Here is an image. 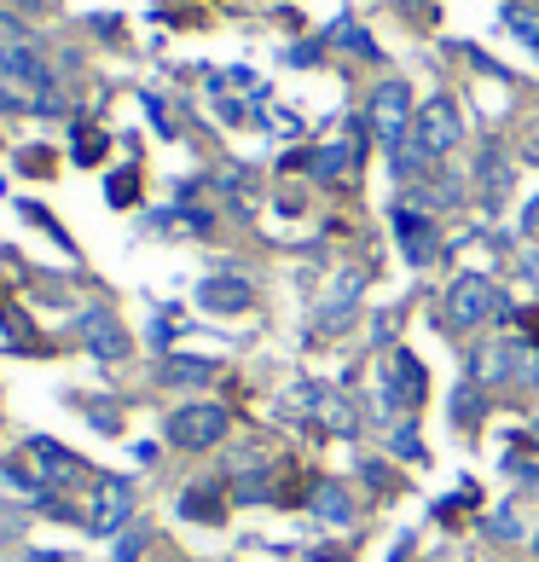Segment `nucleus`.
Masks as SVG:
<instances>
[{"label": "nucleus", "instance_id": "f257e3e1", "mask_svg": "<svg viewBox=\"0 0 539 562\" xmlns=\"http://www.w3.org/2000/svg\"><path fill=\"white\" fill-rule=\"evenodd\" d=\"M429 401V378H424V366L412 360L406 348L389 353V366H383V378H378V406H383V418H395V412H418Z\"/></svg>", "mask_w": 539, "mask_h": 562}, {"label": "nucleus", "instance_id": "f03ea898", "mask_svg": "<svg viewBox=\"0 0 539 562\" xmlns=\"http://www.w3.org/2000/svg\"><path fill=\"white\" fill-rule=\"evenodd\" d=\"M226 424H233V412L215 406V401H186L180 412H169V441L186 447V452H203V447H215Z\"/></svg>", "mask_w": 539, "mask_h": 562}, {"label": "nucleus", "instance_id": "7ed1b4c3", "mask_svg": "<svg viewBox=\"0 0 539 562\" xmlns=\"http://www.w3.org/2000/svg\"><path fill=\"white\" fill-rule=\"evenodd\" d=\"M412 122H418V111H412V88L406 81H383V88L371 93V134L383 139V151H395V145L412 134Z\"/></svg>", "mask_w": 539, "mask_h": 562}, {"label": "nucleus", "instance_id": "20e7f679", "mask_svg": "<svg viewBox=\"0 0 539 562\" xmlns=\"http://www.w3.org/2000/svg\"><path fill=\"white\" fill-rule=\"evenodd\" d=\"M499 290L487 284V273H464L459 284H452V296H447V325H459V330H470V325H482L487 314H499Z\"/></svg>", "mask_w": 539, "mask_h": 562}, {"label": "nucleus", "instance_id": "39448f33", "mask_svg": "<svg viewBox=\"0 0 539 562\" xmlns=\"http://www.w3.org/2000/svg\"><path fill=\"white\" fill-rule=\"evenodd\" d=\"M24 458H30L41 493H58V487H76V482H81V458L65 452L58 441H47V435H35V441L24 447Z\"/></svg>", "mask_w": 539, "mask_h": 562}, {"label": "nucleus", "instance_id": "423d86ee", "mask_svg": "<svg viewBox=\"0 0 539 562\" xmlns=\"http://www.w3.org/2000/svg\"><path fill=\"white\" fill-rule=\"evenodd\" d=\"M412 134H418L435 157H447L452 145L464 139V116H459V105H452L447 93H435L429 105H418V122H412Z\"/></svg>", "mask_w": 539, "mask_h": 562}, {"label": "nucleus", "instance_id": "0eeeda50", "mask_svg": "<svg viewBox=\"0 0 539 562\" xmlns=\"http://www.w3.org/2000/svg\"><path fill=\"white\" fill-rule=\"evenodd\" d=\"M76 330H81V348L93 353V360H128V330H122V319L111 314V307H88V314L76 319Z\"/></svg>", "mask_w": 539, "mask_h": 562}, {"label": "nucleus", "instance_id": "6e6552de", "mask_svg": "<svg viewBox=\"0 0 539 562\" xmlns=\"http://www.w3.org/2000/svg\"><path fill=\"white\" fill-rule=\"evenodd\" d=\"M389 226H395V238L406 249V261L412 267H429L435 261V249H441V238H435V221L424 210H412V203H395L389 210Z\"/></svg>", "mask_w": 539, "mask_h": 562}, {"label": "nucleus", "instance_id": "1a4fd4ad", "mask_svg": "<svg viewBox=\"0 0 539 562\" xmlns=\"http://www.w3.org/2000/svg\"><path fill=\"white\" fill-rule=\"evenodd\" d=\"M128 516H134V487L122 482V475H105V482H99V493H93L88 528H93V533H116Z\"/></svg>", "mask_w": 539, "mask_h": 562}, {"label": "nucleus", "instance_id": "9d476101", "mask_svg": "<svg viewBox=\"0 0 539 562\" xmlns=\"http://www.w3.org/2000/svg\"><path fill=\"white\" fill-rule=\"evenodd\" d=\"M307 510H314L325 528L355 522V498H348V487H337V482H307Z\"/></svg>", "mask_w": 539, "mask_h": 562}, {"label": "nucleus", "instance_id": "9b49d317", "mask_svg": "<svg viewBox=\"0 0 539 562\" xmlns=\"http://www.w3.org/2000/svg\"><path fill=\"white\" fill-rule=\"evenodd\" d=\"M198 302L210 307V314H244V307H250V284H244L238 273L203 279V284H198Z\"/></svg>", "mask_w": 539, "mask_h": 562}, {"label": "nucleus", "instance_id": "f8f14e48", "mask_svg": "<svg viewBox=\"0 0 539 562\" xmlns=\"http://www.w3.org/2000/svg\"><path fill=\"white\" fill-rule=\"evenodd\" d=\"M360 290H366V273H343L337 284H330V296H325V307H319V319H325V330L330 325H348V307H355L360 302Z\"/></svg>", "mask_w": 539, "mask_h": 562}, {"label": "nucleus", "instance_id": "ddd939ff", "mask_svg": "<svg viewBox=\"0 0 539 562\" xmlns=\"http://www.w3.org/2000/svg\"><path fill=\"white\" fill-rule=\"evenodd\" d=\"M307 401L319 406V424H325L330 435H355V429H360V418H355V406H348L343 394H330V389H307Z\"/></svg>", "mask_w": 539, "mask_h": 562}, {"label": "nucleus", "instance_id": "4468645a", "mask_svg": "<svg viewBox=\"0 0 539 562\" xmlns=\"http://www.w3.org/2000/svg\"><path fill=\"white\" fill-rule=\"evenodd\" d=\"M429 162H435V151L418 139V134H406L395 151H389V169H395L401 180H418V175H429Z\"/></svg>", "mask_w": 539, "mask_h": 562}, {"label": "nucleus", "instance_id": "2eb2a0df", "mask_svg": "<svg viewBox=\"0 0 539 562\" xmlns=\"http://www.w3.org/2000/svg\"><path fill=\"white\" fill-rule=\"evenodd\" d=\"M180 516H186V522H221V516H226V493L221 487H186Z\"/></svg>", "mask_w": 539, "mask_h": 562}, {"label": "nucleus", "instance_id": "dca6fc26", "mask_svg": "<svg viewBox=\"0 0 539 562\" xmlns=\"http://www.w3.org/2000/svg\"><path fill=\"white\" fill-rule=\"evenodd\" d=\"M302 169L314 180H337V175L355 169V145H319L314 157H302Z\"/></svg>", "mask_w": 539, "mask_h": 562}, {"label": "nucleus", "instance_id": "f3484780", "mask_svg": "<svg viewBox=\"0 0 539 562\" xmlns=\"http://www.w3.org/2000/svg\"><path fill=\"white\" fill-rule=\"evenodd\" d=\"M499 18H505V30H510L516 41H523V47H528L534 58H539V12H528L523 0H505Z\"/></svg>", "mask_w": 539, "mask_h": 562}, {"label": "nucleus", "instance_id": "a211bd4d", "mask_svg": "<svg viewBox=\"0 0 539 562\" xmlns=\"http://www.w3.org/2000/svg\"><path fill=\"white\" fill-rule=\"evenodd\" d=\"M475 180L487 186V203L505 198V180H510V162L499 157V145H482V162H475Z\"/></svg>", "mask_w": 539, "mask_h": 562}, {"label": "nucleus", "instance_id": "6ab92c4d", "mask_svg": "<svg viewBox=\"0 0 539 562\" xmlns=\"http://www.w3.org/2000/svg\"><path fill=\"white\" fill-rule=\"evenodd\" d=\"M464 198V186L452 180V175H435V186H418V198H412V210H452V203Z\"/></svg>", "mask_w": 539, "mask_h": 562}, {"label": "nucleus", "instance_id": "aec40b11", "mask_svg": "<svg viewBox=\"0 0 539 562\" xmlns=\"http://www.w3.org/2000/svg\"><path fill=\"white\" fill-rule=\"evenodd\" d=\"M482 412H487V401H482V383H464L459 394H452V424H459V429L482 424Z\"/></svg>", "mask_w": 539, "mask_h": 562}, {"label": "nucleus", "instance_id": "412c9836", "mask_svg": "<svg viewBox=\"0 0 539 562\" xmlns=\"http://www.w3.org/2000/svg\"><path fill=\"white\" fill-rule=\"evenodd\" d=\"M215 366L210 360H169L162 366V383H210Z\"/></svg>", "mask_w": 539, "mask_h": 562}, {"label": "nucleus", "instance_id": "4be33fe9", "mask_svg": "<svg viewBox=\"0 0 539 562\" xmlns=\"http://www.w3.org/2000/svg\"><path fill=\"white\" fill-rule=\"evenodd\" d=\"M139 198V180H134V169H122V175H111V203L122 210V203H134Z\"/></svg>", "mask_w": 539, "mask_h": 562}, {"label": "nucleus", "instance_id": "5701e85b", "mask_svg": "<svg viewBox=\"0 0 539 562\" xmlns=\"http://www.w3.org/2000/svg\"><path fill=\"white\" fill-rule=\"evenodd\" d=\"M487 533L516 539V533H523V522H516V510H493V516H487Z\"/></svg>", "mask_w": 539, "mask_h": 562}, {"label": "nucleus", "instance_id": "b1692460", "mask_svg": "<svg viewBox=\"0 0 539 562\" xmlns=\"http://www.w3.org/2000/svg\"><path fill=\"white\" fill-rule=\"evenodd\" d=\"M139 551H145V533H128V539L116 546V557H111V562H139Z\"/></svg>", "mask_w": 539, "mask_h": 562}, {"label": "nucleus", "instance_id": "393cba45", "mask_svg": "<svg viewBox=\"0 0 539 562\" xmlns=\"http://www.w3.org/2000/svg\"><path fill=\"white\" fill-rule=\"evenodd\" d=\"M389 447H395L401 458H418V435H412V429H395V435H389Z\"/></svg>", "mask_w": 539, "mask_h": 562}, {"label": "nucleus", "instance_id": "a878e982", "mask_svg": "<svg viewBox=\"0 0 539 562\" xmlns=\"http://www.w3.org/2000/svg\"><path fill=\"white\" fill-rule=\"evenodd\" d=\"M99 151H105V139H99V134L76 139V157H81V162H99Z\"/></svg>", "mask_w": 539, "mask_h": 562}, {"label": "nucleus", "instance_id": "bb28decb", "mask_svg": "<svg viewBox=\"0 0 539 562\" xmlns=\"http://www.w3.org/2000/svg\"><path fill=\"white\" fill-rule=\"evenodd\" d=\"M523 330H528V337L539 342V307H528V314H523Z\"/></svg>", "mask_w": 539, "mask_h": 562}, {"label": "nucleus", "instance_id": "cd10ccee", "mask_svg": "<svg viewBox=\"0 0 539 562\" xmlns=\"http://www.w3.org/2000/svg\"><path fill=\"white\" fill-rule=\"evenodd\" d=\"M534 226H539V198H534L528 210H523V233H534Z\"/></svg>", "mask_w": 539, "mask_h": 562}, {"label": "nucleus", "instance_id": "c85d7f7f", "mask_svg": "<svg viewBox=\"0 0 539 562\" xmlns=\"http://www.w3.org/2000/svg\"><path fill=\"white\" fill-rule=\"evenodd\" d=\"M0 81H7V18H0Z\"/></svg>", "mask_w": 539, "mask_h": 562}, {"label": "nucleus", "instance_id": "c756f323", "mask_svg": "<svg viewBox=\"0 0 539 562\" xmlns=\"http://www.w3.org/2000/svg\"><path fill=\"white\" fill-rule=\"evenodd\" d=\"M395 7H401V12H406V18H418V12H424V7H429V0H395Z\"/></svg>", "mask_w": 539, "mask_h": 562}, {"label": "nucleus", "instance_id": "7c9ffc66", "mask_svg": "<svg viewBox=\"0 0 539 562\" xmlns=\"http://www.w3.org/2000/svg\"><path fill=\"white\" fill-rule=\"evenodd\" d=\"M30 562H58V557H47V551H30Z\"/></svg>", "mask_w": 539, "mask_h": 562}, {"label": "nucleus", "instance_id": "2f4dec72", "mask_svg": "<svg viewBox=\"0 0 539 562\" xmlns=\"http://www.w3.org/2000/svg\"><path fill=\"white\" fill-rule=\"evenodd\" d=\"M534 441H539V418H534Z\"/></svg>", "mask_w": 539, "mask_h": 562}, {"label": "nucleus", "instance_id": "473e14b6", "mask_svg": "<svg viewBox=\"0 0 539 562\" xmlns=\"http://www.w3.org/2000/svg\"><path fill=\"white\" fill-rule=\"evenodd\" d=\"M534 557H539V539H534Z\"/></svg>", "mask_w": 539, "mask_h": 562}]
</instances>
